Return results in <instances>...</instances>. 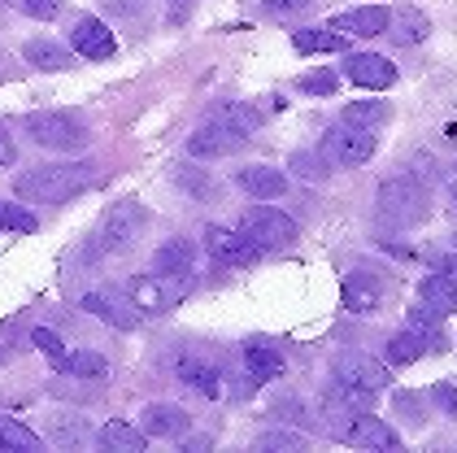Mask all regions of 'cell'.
Listing matches in <instances>:
<instances>
[{"label": "cell", "instance_id": "b9f144b4", "mask_svg": "<svg viewBox=\"0 0 457 453\" xmlns=\"http://www.w3.org/2000/svg\"><path fill=\"white\" fill-rule=\"evenodd\" d=\"M13 157H18V144H13V136L0 127V171H4V166H13Z\"/></svg>", "mask_w": 457, "mask_h": 453}, {"label": "cell", "instance_id": "f1b7e54d", "mask_svg": "<svg viewBox=\"0 0 457 453\" xmlns=\"http://www.w3.org/2000/svg\"><path fill=\"white\" fill-rule=\"evenodd\" d=\"M9 449H18V453H39L44 449V440H39L36 432L27 427V423H18V418H4L0 415V453H9Z\"/></svg>", "mask_w": 457, "mask_h": 453}, {"label": "cell", "instance_id": "f6af8a7d", "mask_svg": "<svg viewBox=\"0 0 457 453\" xmlns=\"http://www.w3.org/2000/svg\"><path fill=\"white\" fill-rule=\"evenodd\" d=\"M0 362H4V348H0Z\"/></svg>", "mask_w": 457, "mask_h": 453}, {"label": "cell", "instance_id": "83f0119b", "mask_svg": "<svg viewBox=\"0 0 457 453\" xmlns=\"http://www.w3.org/2000/svg\"><path fill=\"white\" fill-rule=\"evenodd\" d=\"M22 57L36 70H66L71 66V48H62L57 39H27Z\"/></svg>", "mask_w": 457, "mask_h": 453}, {"label": "cell", "instance_id": "836d02e7", "mask_svg": "<svg viewBox=\"0 0 457 453\" xmlns=\"http://www.w3.org/2000/svg\"><path fill=\"white\" fill-rule=\"evenodd\" d=\"M440 323H445V314L436 310V306H427V301H422V306H414V310H410V323H405V327L427 331V336H445V331H440Z\"/></svg>", "mask_w": 457, "mask_h": 453}, {"label": "cell", "instance_id": "8d00e7d4", "mask_svg": "<svg viewBox=\"0 0 457 453\" xmlns=\"http://www.w3.org/2000/svg\"><path fill=\"white\" fill-rule=\"evenodd\" d=\"M257 449H275V453L305 449V436H296V432H262L257 436Z\"/></svg>", "mask_w": 457, "mask_h": 453}, {"label": "cell", "instance_id": "3957f363", "mask_svg": "<svg viewBox=\"0 0 457 453\" xmlns=\"http://www.w3.org/2000/svg\"><path fill=\"white\" fill-rule=\"evenodd\" d=\"M248 148V122H245V109L236 105H222L213 118H205L196 127V136L187 139V157L196 162H222V157H236Z\"/></svg>", "mask_w": 457, "mask_h": 453}, {"label": "cell", "instance_id": "ba28073f", "mask_svg": "<svg viewBox=\"0 0 457 453\" xmlns=\"http://www.w3.org/2000/svg\"><path fill=\"white\" fill-rule=\"evenodd\" d=\"M131 306L144 314H170L187 297V279L183 275H140L127 288Z\"/></svg>", "mask_w": 457, "mask_h": 453}, {"label": "cell", "instance_id": "60d3db41", "mask_svg": "<svg viewBox=\"0 0 457 453\" xmlns=\"http://www.w3.org/2000/svg\"><path fill=\"white\" fill-rule=\"evenodd\" d=\"M109 13H118V18H140L144 13V0H105Z\"/></svg>", "mask_w": 457, "mask_h": 453}, {"label": "cell", "instance_id": "f35d334b", "mask_svg": "<svg viewBox=\"0 0 457 453\" xmlns=\"http://www.w3.org/2000/svg\"><path fill=\"white\" fill-rule=\"evenodd\" d=\"M18 4H22V13L36 18V22H53V18L66 9V0H18Z\"/></svg>", "mask_w": 457, "mask_h": 453}, {"label": "cell", "instance_id": "9a60e30c", "mask_svg": "<svg viewBox=\"0 0 457 453\" xmlns=\"http://www.w3.org/2000/svg\"><path fill=\"white\" fill-rule=\"evenodd\" d=\"M71 44H74V53L87 57V62H109V57L118 53L113 31H109L101 18H92V13H83V18L71 27Z\"/></svg>", "mask_w": 457, "mask_h": 453}, {"label": "cell", "instance_id": "d6986e66", "mask_svg": "<svg viewBox=\"0 0 457 453\" xmlns=\"http://www.w3.org/2000/svg\"><path fill=\"white\" fill-rule=\"evenodd\" d=\"M236 183L245 188L253 201H279L287 197V174L275 171V166H245V171H236Z\"/></svg>", "mask_w": 457, "mask_h": 453}, {"label": "cell", "instance_id": "5b68a950", "mask_svg": "<svg viewBox=\"0 0 457 453\" xmlns=\"http://www.w3.org/2000/svg\"><path fill=\"white\" fill-rule=\"evenodd\" d=\"M144 222H148V214H144L136 201L113 206L105 218H101L96 236H92V253H122V248H131V244L140 240Z\"/></svg>", "mask_w": 457, "mask_h": 453}, {"label": "cell", "instance_id": "bcb514c9", "mask_svg": "<svg viewBox=\"0 0 457 453\" xmlns=\"http://www.w3.org/2000/svg\"><path fill=\"white\" fill-rule=\"evenodd\" d=\"M0 4H4V0H0Z\"/></svg>", "mask_w": 457, "mask_h": 453}, {"label": "cell", "instance_id": "ffe728a7", "mask_svg": "<svg viewBox=\"0 0 457 453\" xmlns=\"http://www.w3.org/2000/svg\"><path fill=\"white\" fill-rule=\"evenodd\" d=\"M79 306H83L87 314H96V318L109 323V327H122V331H131V327L140 323V314H136V306H131V297L122 301V297H113V292H87Z\"/></svg>", "mask_w": 457, "mask_h": 453}, {"label": "cell", "instance_id": "f546056e", "mask_svg": "<svg viewBox=\"0 0 457 453\" xmlns=\"http://www.w3.org/2000/svg\"><path fill=\"white\" fill-rule=\"evenodd\" d=\"M287 166H292V174H296V179H310V183H322V179L331 174V157H327L322 148H318V153H310V148H296Z\"/></svg>", "mask_w": 457, "mask_h": 453}, {"label": "cell", "instance_id": "52a82bcc", "mask_svg": "<svg viewBox=\"0 0 457 453\" xmlns=\"http://www.w3.org/2000/svg\"><path fill=\"white\" fill-rule=\"evenodd\" d=\"M331 380L345 383V388H357V392H384L392 371H387V362L361 353V348H345L336 357V366H331Z\"/></svg>", "mask_w": 457, "mask_h": 453}, {"label": "cell", "instance_id": "484cf974", "mask_svg": "<svg viewBox=\"0 0 457 453\" xmlns=\"http://www.w3.org/2000/svg\"><path fill=\"white\" fill-rule=\"evenodd\" d=\"M101 445L105 449H127V453H144L148 449V436H144L136 423H122V418H113L101 427Z\"/></svg>", "mask_w": 457, "mask_h": 453}, {"label": "cell", "instance_id": "ab89813d", "mask_svg": "<svg viewBox=\"0 0 457 453\" xmlns=\"http://www.w3.org/2000/svg\"><path fill=\"white\" fill-rule=\"evenodd\" d=\"M431 262H436V266H440L445 275H457V236L449 240V248H440V253H436Z\"/></svg>", "mask_w": 457, "mask_h": 453}, {"label": "cell", "instance_id": "7402d4cb", "mask_svg": "<svg viewBox=\"0 0 457 453\" xmlns=\"http://www.w3.org/2000/svg\"><path fill=\"white\" fill-rule=\"evenodd\" d=\"M384 35L396 48H414V44H422V39L431 35V18H427L422 9H396V18H387Z\"/></svg>", "mask_w": 457, "mask_h": 453}, {"label": "cell", "instance_id": "1f68e13d", "mask_svg": "<svg viewBox=\"0 0 457 453\" xmlns=\"http://www.w3.org/2000/svg\"><path fill=\"white\" fill-rule=\"evenodd\" d=\"M39 222H36V214L31 209H22V206H13V201H0V231H22V236H31Z\"/></svg>", "mask_w": 457, "mask_h": 453}, {"label": "cell", "instance_id": "6da1fadb", "mask_svg": "<svg viewBox=\"0 0 457 453\" xmlns=\"http://www.w3.org/2000/svg\"><path fill=\"white\" fill-rule=\"evenodd\" d=\"M92 179H96L92 162H44L13 179V197L36 201V206H62V201L79 197Z\"/></svg>", "mask_w": 457, "mask_h": 453}, {"label": "cell", "instance_id": "2e32d148", "mask_svg": "<svg viewBox=\"0 0 457 453\" xmlns=\"http://www.w3.org/2000/svg\"><path fill=\"white\" fill-rule=\"evenodd\" d=\"M345 79L366 88V92H387L396 83V66L379 57V53H349L345 57Z\"/></svg>", "mask_w": 457, "mask_h": 453}, {"label": "cell", "instance_id": "d4e9b609", "mask_svg": "<svg viewBox=\"0 0 457 453\" xmlns=\"http://www.w3.org/2000/svg\"><path fill=\"white\" fill-rule=\"evenodd\" d=\"M419 297L449 318V314H457V279L445 275V271H431V275L419 279Z\"/></svg>", "mask_w": 457, "mask_h": 453}, {"label": "cell", "instance_id": "8992f818", "mask_svg": "<svg viewBox=\"0 0 457 453\" xmlns=\"http://www.w3.org/2000/svg\"><path fill=\"white\" fill-rule=\"evenodd\" d=\"M240 231H245V240L257 248V253H266V248H283V244L296 240V222L275 206H253L240 218Z\"/></svg>", "mask_w": 457, "mask_h": 453}, {"label": "cell", "instance_id": "ee69618b", "mask_svg": "<svg viewBox=\"0 0 457 453\" xmlns=\"http://www.w3.org/2000/svg\"><path fill=\"white\" fill-rule=\"evenodd\" d=\"M449 197H453V209H457V166L449 171Z\"/></svg>", "mask_w": 457, "mask_h": 453}, {"label": "cell", "instance_id": "44dd1931", "mask_svg": "<svg viewBox=\"0 0 457 453\" xmlns=\"http://www.w3.org/2000/svg\"><path fill=\"white\" fill-rule=\"evenodd\" d=\"M431 348H445V336H427V331L405 327L401 336H392V340H387V362H392V366H410V362L427 357Z\"/></svg>", "mask_w": 457, "mask_h": 453}, {"label": "cell", "instance_id": "4fadbf2b", "mask_svg": "<svg viewBox=\"0 0 457 453\" xmlns=\"http://www.w3.org/2000/svg\"><path fill=\"white\" fill-rule=\"evenodd\" d=\"M205 248L218 266H248L257 257V248L245 240L240 227H222V222H210L205 227Z\"/></svg>", "mask_w": 457, "mask_h": 453}, {"label": "cell", "instance_id": "e575fe53", "mask_svg": "<svg viewBox=\"0 0 457 453\" xmlns=\"http://www.w3.org/2000/svg\"><path fill=\"white\" fill-rule=\"evenodd\" d=\"M296 88H301V92H310V96H336V88H340V79H336L331 70H314V74H305V79H296Z\"/></svg>", "mask_w": 457, "mask_h": 453}, {"label": "cell", "instance_id": "30bf717a", "mask_svg": "<svg viewBox=\"0 0 457 453\" xmlns=\"http://www.w3.org/2000/svg\"><path fill=\"white\" fill-rule=\"evenodd\" d=\"M322 153L331 157V166H361V162L375 157V136H370V127L336 122L322 136Z\"/></svg>", "mask_w": 457, "mask_h": 453}, {"label": "cell", "instance_id": "7a4b0ae2", "mask_svg": "<svg viewBox=\"0 0 457 453\" xmlns=\"http://www.w3.org/2000/svg\"><path fill=\"white\" fill-rule=\"evenodd\" d=\"M375 206H379V222H384V227L405 231V227L427 222V214H431V197H427V188H422L419 174L396 171V174H387L384 183H379Z\"/></svg>", "mask_w": 457, "mask_h": 453}, {"label": "cell", "instance_id": "ac0fdd59", "mask_svg": "<svg viewBox=\"0 0 457 453\" xmlns=\"http://www.w3.org/2000/svg\"><path fill=\"white\" fill-rule=\"evenodd\" d=\"M387 18H392V9H384V4H361V9H345V13H336L327 27H336V31H345V35H361V39H370V35L387 31Z\"/></svg>", "mask_w": 457, "mask_h": 453}, {"label": "cell", "instance_id": "4dcf8cb0", "mask_svg": "<svg viewBox=\"0 0 457 453\" xmlns=\"http://www.w3.org/2000/svg\"><path fill=\"white\" fill-rule=\"evenodd\" d=\"M387 118V105L384 101H349L340 122H353V127H379Z\"/></svg>", "mask_w": 457, "mask_h": 453}, {"label": "cell", "instance_id": "277c9868", "mask_svg": "<svg viewBox=\"0 0 457 453\" xmlns=\"http://www.w3.org/2000/svg\"><path fill=\"white\" fill-rule=\"evenodd\" d=\"M22 131L31 136V144L48 148V153H83L87 148V127L74 118V113H62V109H36L27 113Z\"/></svg>", "mask_w": 457, "mask_h": 453}, {"label": "cell", "instance_id": "8fae6325", "mask_svg": "<svg viewBox=\"0 0 457 453\" xmlns=\"http://www.w3.org/2000/svg\"><path fill=\"white\" fill-rule=\"evenodd\" d=\"M387 297V283L384 275L375 271V266H357L345 275V310L357 314V318H370V314H379Z\"/></svg>", "mask_w": 457, "mask_h": 453}, {"label": "cell", "instance_id": "7bdbcfd3", "mask_svg": "<svg viewBox=\"0 0 457 453\" xmlns=\"http://www.w3.org/2000/svg\"><path fill=\"white\" fill-rule=\"evenodd\" d=\"M187 13H192V0H170V13H166V22H170V27H179Z\"/></svg>", "mask_w": 457, "mask_h": 453}, {"label": "cell", "instance_id": "d590c367", "mask_svg": "<svg viewBox=\"0 0 457 453\" xmlns=\"http://www.w3.org/2000/svg\"><path fill=\"white\" fill-rule=\"evenodd\" d=\"M31 345H36L39 353H44V357L53 362V366H62V357H66V345H62V336H57V331H48V327H36V331H31Z\"/></svg>", "mask_w": 457, "mask_h": 453}, {"label": "cell", "instance_id": "cb8c5ba5", "mask_svg": "<svg viewBox=\"0 0 457 453\" xmlns=\"http://www.w3.org/2000/svg\"><path fill=\"white\" fill-rule=\"evenodd\" d=\"M349 39L353 35L336 31V27H301V31H292V48L305 53V57H314V53H345Z\"/></svg>", "mask_w": 457, "mask_h": 453}, {"label": "cell", "instance_id": "e0dca14e", "mask_svg": "<svg viewBox=\"0 0 457 453\" xmlns=\"http://www.w3.org/2000/svg\"><path fill=\"white\" fill-rule=\"evenodd\" d=\"M192 266H196V244L187 236H170L153 248V275H183L192 279Z\"/></svg>", "mask_w": 457, "mask_h": 453}, {"label": "cell", "instance_id": "9c48e42d", "mask_svg": "<svg viewBox=\"0 0 457 453\" xmlns=\"http://www.w3.org/2000/svg\"><path fill=\"white\" fill-rule=\"evenodd\" d=\"M336 436H340L345 445H353V449H370V453H396L401 449V432H396L392 423H384V418L361 415V410H353Z\"/></svg>", "mask_w": 457, "mask_h": 453}, {"label": "cell", "instance_id": "5bb4252c", "mask_svg": "<svg viewBox=\"0 0 457 453\" xmlns=\"http://www.w3.org/2000/svg\"><path fill=\"white\" fill-rule=\"evenodd\" d=\"M187 427H192V415L175 401H148L140 410V432L153 440H179Z\"/></svg>", "mask_w": 457, "mask_h": 453}, {"label": "cell", "instance_id": "4316f807", "mask_svg": "<svg viewBox=\"0 0 457 453\" xmlns=\"http://www.w3.org/2000/svg\"><path fill=\"white\" fill-rule=\"evenodd\" d=\"M57 371H66V375H74V380H105L109 362L101 357V353H92V348H74V353L62 357V366H57Z\"/></svg>", "mask_w": 457, "mask_h": 453}, {"label": "cell", "instance_id": "7c38bea8", "mask_svg": "<svg viewBox=\"0 0 457 453\" xmlns=\"http://www.w3.org/2000/svg\"><path fill=\"white\" fill-rule=\"evenodd\" d=\"M175 380L183 383L187 392L205 397V401H218V397H227V392H231L227 375H222L213 362L196 357V353H183V357H179V362H175Z\"/></svg>", "mask_w": 457, "mask_h": 453}, {"label": "cell", "instance_id": "74e56055", "mask_svg": "<svg viewBox=\"0 0 457 453\" xmlns=\"http://www.w3.org/2000/svg\"><path fill=\"white\" fill-rule=\"evenodd\" d=\"M431 401H436V410H440V415L457 423V383H449V380L431 383Z\"/></svg>", "mask_w": 457, "mask_h": 453}, {"label": "cell", "instance_id": "d6a6232c", "mask_svg": "<svg viewBox=\"0 0 457 453\" xmlns=\"http://www.w3.org/2000/svg\"><path fill=\"white\" fill-rule=\"evenodd\" d=\"M314 9V0H262V13L275 18V22H292V18H305Z\"/></svg>", "mask_w": 457, "mask_h": 453}, {"label": "cell", "instance_id": "603a6c76", "mask_svg": "<svg viewBox=\"0 0 457 453\" xmlns=\"http://www.w3.org/2000/svg\"><path fill=\"white\" fill-rule=\"evenodd\" d=\"M245 371L253 383H270L283 380V353L270 348L266 340H248L245 345Z\"/></svg>", "mask_w": 457, "mask_h": 453}]
</instances>
